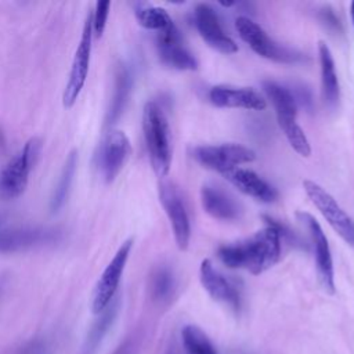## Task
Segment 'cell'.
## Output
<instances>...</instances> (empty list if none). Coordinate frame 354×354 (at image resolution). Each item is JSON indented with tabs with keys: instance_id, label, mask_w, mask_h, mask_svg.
Returning a JSON list of instances; mask_svg holds the SVG:
<instances>
[{
	"instance_id": "obj_16",
	"label": "cell",
	"mask_w": 354,
	"mask_h": 354,
	"mask_svg": "<svg viewBox=\"0 0 354 354\" xmlns=\"http://www.w3.org/2000/svg\"><path fill=\"white\" fill-rule=\"evenodd\" d=\"M209 100L217 108H242L263 111L267 100L252 87H236L231 84H217L209 90Z\"/></svg>"
},
{
	"instance_id": "obj_21",
	"label": "cell",
	"mask_w": 354,
	"mask_h": 354,
	"mask_svg": "<svg viewBox=\"0 0 354 354\" xmlns=\"http://www.w3.org/2000/svg\"><path fill=\"white\" fill-rule=\"evenodd\" d=\"M318 55H319L322 95L325 102L329 106H335L340 100V86H339V79H337L332 51L324 41H319L318 44Z\"/></svg>"
},
{
	"instance_id": "obj_3",
	"label": "cell",
	"mask_w": 354,
	"mask_h": 354,
	"mask_svg": "<svg viewBox=\"0 0 354 354\" xmlns=\"http://www.w3.org/2000/svg\"><path fill=\"white\" fill-rule=\"evenodd\" d=\"M263 90L275 109L278 124L290 147L299 155L308 156L311 153V147L304 130L296 122L297 100L293 93L285 86L272 80L263 82Z\"/></svg>"
},
{
	"instance_id": "obj_27",
	"label": "cell",
	"mask_w": 354,
	"mask_h": 354,
	"mask_svg": "<svg viewBox=\"0 0 354 354\" xmlns=\"http://www.w3.org/2000/svg\"><path fill=\"white\" fill-rule=\"evenodd\" d=\"M109 8H111V1H97L95 3V10L93 12V33L95 37L102 36L105 26H106V19L109 15Z\"/></svg>"
},
{
	"instance_id": "obj_2",
	"label": "cell",
	"mask_w": 354,
	"mask_h": 354,
	"mask_svg": "<svg viewBox=\"0 0 354 354\" xmlns=\"http://www.w3.org/2000/svg\"><path fill=\"white\" fill-rule=\"evenodd\" d=\"M142 131L151 166L155 174L163 178L171 165L170 129L165 112L155 101H148L142 109Z\"/></svg>"
},
{
	"instance_id": "obj_15",
	"label": "cell",
	"mask_w": 354,
	"mask_h": 354,
	"mask_svg": "<svg viewBox=\"0 0 354 354\" xmlns=\"http://www.w3.org/2000/svg\"><path fill=\"white\" fill-rule=\"evenodd\" d=\"M194 21L201 37L212 48L221 54H234L238 51L236 43L224 32L213 7L205 3L198 4L194 11Z\"/></svg>"
},
{
	"instance_id": "obj_25",
	"label": "cell",
	"mask_w": 354,
	"mask_h": 354,
	"mask_svg": "<svg viewBox=\"0 0 354 354\" xmlns=\"http://www.w3.org/2000/svg\"><path fill=\"white\" fill-rule=\"evenodd\" d=\"M183 346L187 354H217L214 346L206 336V333L195 325L184 326L183 332Z\"/></svg>"
},
{
	"instance_id": "obj_20",
	"label": "cell",
	"mask_w": 354,
	"mask_h": 354,
	"mask_svg": "<svg viewBox=\"0 0 354 354\" xmlns=\"http://www.w3.org/2000/svg\"><path fill=\"white\" fill-rule=\"evenodd\" d=\"M131 87H133V77L129 66L122 62L118 64V66L115 68L113 91H112L109 106L106 109L105 119H104L105 127H112L120 119L127 105Z\"/></svg>"
},
{
	"instance_id": "obj_32",
	"label": "cell",
	"mask_w": 354,
	"mask_h": 354,
	"mask_svg": "<svg viewBox=\"0 0 354 354\" xmlns=\"http://www.w3.org/2000/svg\"><path fill=\"white\" fill-rule=\"evenodd\" d=\"M350 12H351V19H353V24H354V1L351 3V7H350Z\"/></svg>"
},
{
	"instance_id": "obj_10",
	"label": "cell",
	"mask_w": 354,
	"mask_h": 354,
	"mask_svg": "<svg viewBox=\"0 0 354 354\" xmlns=\"http://www.w3.org/2000/svg\"><path fill=\"white\" fill-rule=\"evenodd\" d=\"M62 239V230L44 225H24L0 230V253H15L32 248L57 243Z\"/></svg>"
},
{
	"instance_id": "obj_9",
	"label": "cell",
	"mask_w": 354,
	"mask_h": 354,
	"mask_svg": "<svg viewBox=\"0 0 354 354\" xmlns=\"http://www.w3.org/2000/svg\"><path fill=\"white\" fill-rule=\"evenodd\" d=\"M131 248H133V238H129L119 246V249L116 250V253L113 254V257L111 259L105 270L102 271L101 277L98 278L94 286L93 301H91V310L94 314H100L113 300L116 290L119 288L123 271L126 268Z\"/></svg>"
},
{
	"instance_id": "obj_1",
	"label": "cell",
	"mask_w": 354,
	"mask_h": 354,
	"mask_svg": "<svg viewBox=\"0 0 354 354\" xmlns=\"http://www.w3.org/2000/svg\"><path fill=\"white\" fill-rule=\"evenodd\" d=\"M267 225L250 238L218 248L217 256L228 268H243L254 275L271 268L281 256V225L266 218Z\"/></svg>"
},
{
	"instance_id": "obj_4",
	"label": "cell",
	"mask_w": 354,
	"mask_h": 354,
	"mask_svg": "<svg viewBox=\"0 0 354 354\" xmlns=\"http://www.w3.org/2000/svg\"><path fill=\"white\" fill-rule=\"evenodd\" d=\"M41 141L29 138L25 145L0 169V198L14 199L24 194L30 171L39 160Z\"/></svg>"
},
{
	"instance_id": "obj_22",
	"label": "cell",
	"mask_w": 354,
	"mask_h": 354,
	"mask_svg": "<svg viewBox=\"0 0 354 354\" xmlns=\"http://www.w3.org/2000/svg\"><path fill=\"white\" fill-rule=\"evenodd\" d=\"M77 159H79L77 151H71L64 162L58 181L51 192L50 202H48V207H50L51 213L59 212L68 201V196H69V192H71V188L73 184L76 167H77Z\"/></svg>"
},
{
	"instance_id": "obj_7",
	"label": "cell",
	"mask_w": 354,
	"mask_h": 354,
	"mask_svg": "<svg viewBox=\"0 0 354 354\" xmlns=\"http://www.w3.org/2000/svg\"><path fill=\"white\" fill-rule=\"evenodd\" d=\"M235 28L239 37L260 57L283 64H295L301 59V55L292 51L279 43L274 41L266 30L248 17H238Z\"/></svg>"
},
{
	"instance_id": "obj_17",
	"label": "cell",
	"mask_w": 354,
	"mask_h": 354,
	"mask_svg": "<svg viewBox=\"0 0 354 354\" xmlns=\"http://www.w3.org/2000/svg\"><path fill=\"white\" fill-rule=\"evenodd\" d=\"M220 174L241 192L260 202L270 203L274 202L278 196L275 188L250 169H243L238 166L228 169Z\"/></svg>"
},
{
	"instance_id": "obj_14",
	"label": "cell",
	"mask_w": 354,
	"mask_h": 354,
	"mask_svg": "<svg viewBox=\"0 0 354 354\" xmlns=\"http://www.w3.org/2000/svg\"><path fill=\"white\" fill-rule=\"evenodd\" d=\"M156 48L162 64L169 68L178 71H195L198 68L196 58L184 46L181 33L174 24L167 29L158 32Z\"/></svg>"
},
{
	"instance_id": "obj_31",
	"label": "cell",
	"mask_w": 354,
	"mask_h": 354,
	"mask_svg": "<svg viewBox=\"0 0 354 354\" xmlns=\"http://www.w3.org/2000/svg\"><path fill=\"white\" fill-rule=\"evenodd\" d=\"M165 354H180L177 344H176L174 342H173V343H170V346L167 347V350H166V353H165Z\"/></svg>"
},
{
	"instance_id": "obj_30",
	"label": "cell",
	"mask_w": 354,
	"mask_h": 354,
	"mask_svg": "<svg viewBox=\"0 0 354 354\" xmlns=\"http://www.w3.org/2000/svg\"><path fill=\"white\" fill-rule=\"evenodd\" d=\"M134 342L131 339H127L113 351V354H134Z\"/></svg>"
},
{
	"instance_id": "obj_23",
	"label": "cell",
	"mask_w": 354,
	"mask_h": 354,
	"mask_svg": "<svg viewBox=\"0 0 354 354\" xmlns=\"http://www.w3.org/2000/svg\"><path fill=\"white\" fill-rule=\"evenodd\" d=\"M120 308V299L113 297V300L100 313L97 314L98 318L94 321L91 329L87 335V350H95L97 346L102 342L104 336L108 333V330L112 328Z\"/></svg>"
},
{
	"instance_id": "obj_24",
	"label": "cell",
	"mask_w": 354,
	"mask_h": 354,
	"mask_svg": "<svg viewBox=\"0 0 354 354\" xmlns=\"http://www.w3.org/2000/svg\"><path fill=\"white\" fill-rule=\"evenodd\" d=\"M134 14L137 22L142 28L149 30L162 32L174 24L165 8L149 4H137L134 8Z\"/></svg>"
},
{
	"instance_id": "obj_8",
	"label": "cell",
	"mask_w": 354,
	"mask_h": 354,
	"mask_svg": "<svg viewBox=\"0 0 354 354\" xmlns=\"http://www.w3.org/2000/svg\"><path fill=\"white\" fill-rule=\"evenodd\" d=\"M131 153L129 137L122 130H109L94 153V166L105 183H112Z\"/></svg>"
},
{
	"instance_id": "obj_28",
	"label": "cell",
	"mask_w": 354,
	"mask_h": 354,
	"mask_svg": "<svg viewBox=\"0 0 354 354\" xmlns=\"http://www.w3.org/2000/svg\"><path fill=\"white\" fill-rule=\"evenodd\" d=\"M17 354H50V346L44 339L35 337L25 343Z\"/></svg>"
},
{
	"instance_id": "obj_18",
	"label": "cell",
	"mask_w": 354,
	"mask_h": 354,
	"mask_svg": "<svg viewBox=\"0 0 354 354\" xmlns=\"http://www.w3.org/2000/svg\"><path fill=\"white\" fill-rule=\"evenodd\" d=\"M199 278L205 290L217 301L230 304L234 308L239 307L241 297L236 286L220 271H217L209 259L202 260L199 267Z\"/></svg>"
},
{
	"instance_id": "obj_26",
	"label": "cell",
	"mask_w": 354,
	"mask_h": 354,
	"mask_svg": "<svg viewBox=\"0 0 354 354\" xmlns=\"http://www.w3.org/2000/svg\"><path fill=\"white\" fill-rule=\"evenodd\" d=\"M174 290V277L170 268L159 267L151 277V295L156 301H166Z\"/></svg>"
},
{
	"instance_id": "obj_13",
	"label": "cell",
	"mask_w": 354,
	"mask_h": 354,
	"mask_svg": "<svg viewBox=\"0 0 354 354\" xmlns=\"http://www.w3.org/2000/svg\"><path fill=\"white\" fill-rule=\"evenodd\" d=\"M159 201L170 221L178 249L185 250L191 238V224L184 201L174 184L167 181L159 184Z\"/></svg>"
},
{
	"instance_id": "obj_6",
	"label": "cell",
	"mask_w": 354,
	"mask_h": 354,
	"mask_svg": "<svg viewBox=\"0 0 354 354\" xmlns=\"http://www.w3.org/2000/svg\"><path fill=\"white\" fill-rule=\"evenodd\" d=\"M93 39H94L93 12L88 11L84 18V24H83L79 44L75 51V57L72 59L68 82H66L65 90L62 93V104L65 108H71L75 105V102L77 101L80 91L86 83V77H87L88 66H90Z\"/></svg>"
},
{
	"instance_id": "obj_35",
	"label": "cell",
	"mask_w": 354,
	"mask_h": 354,
	"mask_svg": "<svg viewBox=\"0 0 354 354\" xmlns=\"http://www.w3.org/2000/svg\"><path fill=\"white\" fill-rule=\"evenodd\" d=\"M1 220H3V218H1V216H0V224H1Z\"/></svg>"
},
{
	"instance_id": "obj_19",
	"label": "cell",
	"mask_w": 354,
	"mask_h": 354,
	"mask_svg": "<svg viewBox=\"0 0 354 354\" xmlns=\"http://www.w3.org/2000/svg\"><path fill=\"white\" fill-rule=\"evenodd\" d=\"M201 201L205 212L216 220L234 221L241 216V207L236 201L220 187L203 185Z\"/></svg>"
},
{
	"instance_id": "obj_12",
	"label": "cell",
	"mask_w": 354,
	"mask_h": 354,
	"mask_svg": "<svg viewBox=\"0 0 354 354\" xmlns=\"http://www.w3.org/2000/svg\"><path fill=\"white\" fill-rule=\"evenodd\" d=\"M300 221L307 227L313 250H314V261L317 268V275L321 286L329 295L335 293V270H333V260L332 252L329 248L328 238L321 227V224L307 212H301L297 214Z\"/></svg>"
},
{
	"instance_id": "obj_33",
	"label": "cell",
	"mask_w": 354,
	"mask_h": 354,
	"mask_svg": "<svg viewBox=\"0 0 354 354\" xmlns=\"http://www.w3.org/2000/svg\"><path fill=\"white\" fill-rule=\"evenodd\" d=\"M3 285H4V278H0V292L3 289Z\"/></svg>"
},
{
	"instance_id": "obj_29",
	"label": "cell",
	"mask_w": 354,
	"mask_h": 354,
	"mask_svg": "<svg viewBox=\"0 0 354 354\" xmlns=\"http://www.w3.org/2000/svg\"><path fill=\"white\" fill-rule=\"evenodd\" d=\"M321 21L330 29H335V30H340V22L337 19V17L335 15V12L330 10V8H324L321 11Z\"/></svg>"
},
{
	"instance_id": "obj_34",
	"label": "cell",
	"mask_w": 354,
	"mask_h": 354,
	"mask_svg": "<svg viewBox=\"0 0 354 354\" xmlns=\"http://www.w3.org/2000/svg\"><path fill=\"white\" fill-rule=\"evenodd\" d=\"M3 142V136H1V133H0V144Z\"/></svg>"
},
{
	"instance_id": "obj_5",
	"label": "cell",
	"mask_w": 354,
	"mask_h": 354,
	"mask_svg": "<svg viewBox=\"0 0 354 354\" xmlns=\"http://www.w3.org/2000/svg\"><path fill=\"white\" fill-rule=\"evenodd\" d=\"M303 188L319 210L322 217L328 221L332 230L350 246L354 248V218L337 203V201L319 184L311 180L303 181Z\"/></svg>"
},
{
	"instance_id": "obj_11",
	"label": "cell",
	"mask_w": 354,
	"mask_h": 354,
	"mask_svg": "<svg viewBox=\"0 0 354 354\" xmlns=\"http://www.w3.org/2000/svg\"><path fill=\"white\" fill-rule=\"evenodd\" d=\"M192 153L199 165L216 170L217 173L238 167L243 163H250L256 159L254 151L241 144L201 145L196 147Z\"/></svg>"
}]
</instances>
